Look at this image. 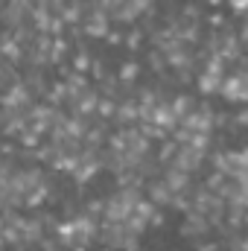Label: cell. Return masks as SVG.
Wrapping results in <instances>:
<instances>
[{
	"label": "cell",
	"instance_id": "obj_1",
	"mask_svg": "<svg viewBox=\"0 0 248 251\" xmlns=\"http://www.w3.org/2000/svg\"><path fill=\"white\" fill-rule=\"evenodd\" d=\"M140 204V187H125L120 193H114L108 201H105V219L108 222H125L134 207Z\"/></svg>",
	"mask_w": 248,
	"mask_h": 251
},
{
	"label": "cell",
	"instance_id": "obj_2",
	"mask_svg": "<svg viewBox=\"0 0 248 251\" xmlns=\"http://www.w3.org/2000/svg\"><path fill=\"white\" fill-rule=\"evenodd\" d=\"M222 97L228 102H248V76L246 73H234L222 82Z\"/></svg>",
	"mask_w": 248,
	"mask_h": 251
},
{
	"label": "cell",
	"instance_id": "obj_3",
	"mask_svg": "<svg viewBox=\"0 0 248 251\" xmlns=\"http://www.w3.org/2000/svg\"><path fill=\"white\" fill-rule=\"evenodd\" d=\"M201 158H204L201 149H196L193 143H181L178 152H175V158H173V167H178V170H184V173H193V170H198Z\"/></svg>",
	"mask_w": 248,
	"mask_h": 251
},
{
	"label": "cell",
	"instance_id": "obj_4",
	"mask_svg": "<svg viewBox=\"0 0 248 251\" xmlns=\"http://www.w3.org/2000/svg\"><path fill=\"white\" fill-rule=\"evenodd\" d=\"M70 105L76 108V114H85V117H88V114L99 111V97H97L91 88H85V91H82V94H79V97H76Z\"/></svg>",
	"mask_w": 248,
	"mask_h": 251
},
{
	"label": "cell",
	"instance_id": "obj_5",
	"mask_svg": "<svg viewBox=\"0 0 248 251\" xmlns=\"http://www.w3.org/2000/svg\"><path fill=\"white\" fill-rule=\"evenodd\" d=\"M152 123L155 126H161V128H175V123H178V114L173 111V102H158V108H155V114H152Z\"/></svg>",
	"mask_w": 248,
	"mask_h": 251
},
{
	"label": "cell",
	"instance_id": "obj_6",
	"mask_svg": "<svg viewBox=\"0 0 248 251\" xmlns=\"http://www.w3.org/2000/svg\"><path fill=\"white\" fill-rule=\"evenodd\" d=\"M184 126L190 131H210V128H213V114H210V108H201V111L187 114Z\"/></svg>",
	"mask_w": 248,
	"mask_h": 251
},
{
	"label": "cell",
	"instance_id": "obj_7",
	"mask_svg": "<svg viewBox=\"0 0 248 251\" xmlns=\"http://www.w3.org/2000/svg\"><path fill=\"white\" fill-rule=\"evenodd\" d=\"M164 181L170 184V187L175 190V193H184L187 184H190V173H184V170H178V167H170L167 173H164Z\"/></svg>",
	"mask_w": 248,
	"mask_h": 251
},
{
	"label": "cell",
	"instance_id": "obj_8",
	"mask_svg": "<svg viewBox=\"0 0 248 251\" xmlns=\"http://www.w3.org/2000/svg\"><path fill=\"white\" fill-rule=\"evenodd\" d=\"M152 201L155 204H173V199H175V190L170 187L167 181H158V184H152Z\"/></svg>",
	"mask_w": 248,
	"mask_h": 251
},
{
	"label": "cell",
	"instance_id": "obj_9",
	"mask_svg": "<svg viewBox=\"0 0 248 251\" xmlns=\"http://www.w3.org/2000/svg\"><path fill=\"white\" fill-rule=\"evenodd\" d=\"M82 15H85V3L82 0H70L62 9V21H67V24H76Z\"/></svg>",
	"mask_w": 248,
	"mask_h": 251
},
{
	"label": "cell",
	"instance_id": "obj_10",
	"mask_svg": "<svg viewBox=\"0 0 248 251\" xmlns=\"http://www.w3.org/2000/svg\"><path fill=\"white\" fill-rule=\"evenodd\" d=\"M173 111L178 114V120H184L187 114H193V100L190 97H175L173 100Z\"/></svg>",
	"mask_w": 248,
	"mask_h": 251
},
{
	"label": "cell",
	"instance_id": "obj_11",
	"mask_svg": "<svg viewBox=\"0 0 248 251\" xmlns=\"http://www.w3.org/2000/svg\"><path fill=\"white\" fill-rule=\"evenodd\" d=\"M134 76H137V64H125L123 70H120V82H123V85H131Z\"/></svg>",
	"mask_w": 248,
	"mask_h": 251
},
{
	"label": "cell",
	"instance_id": "obj_12",
	"mask_svg": "<svg viewBox=\"0 0 248 251\" xmlns=\"http://www.w3.org/2000/svg\"><path fill=\"white\" fill-rule=\"evenodd\" d=\"M41 251H59V249H56L53 243H47V240H44V243H41Z\"/></svg>",
	"mask_w": 248,
	"mask_h": 251
}]
</instances>
